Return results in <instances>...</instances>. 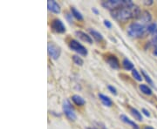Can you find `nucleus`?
<instances>
[{"mask_svg": "<svg viewBox=\"0 0 157 129\" xmlns=\"http://www.w3.org/2000/svg\"><path fill=\"white\" fill-rule=\"evenodd\" d=\"M140 11H141L139 6L133 4L130 6H122L115 11H111V16L116 21L126 22L133 18H137L140 15Z\"/></svg>", "mask_w": 157, "mask_h": 129, "instance_id": "f257e3e1", "label": "nucleus"}, {"mask_svg": "<svg viewBox=\"0 0 157 129\" xmlns=\"http://www.w3.org/2000/svg\"><path fill=\"white\" fill-rule=\"evenodd\" d=\"M147 32V27L140 25L139 23H131L127 29V33L130 38L133 39H140L144 37Z\"/></svg>", "mask_w": 157, "mask_h": 129, "instance_id": "f03ea898", "label": "nucleus"}, {"mask_svg": "<svg viewBox=\"0 0 157 129\" xmlns=\"http://www.w3.org/2000/svg\"><path fill=\"white\" fill-rule=\"evenodd\" d=\"M133 4L134 3L131 0H107V1L101 2V6L105 9L109 10L110 11H113L122 6H130Z\"/></svg>", "mask_w": 157, "mask_h": 129, "instance_id": "7ed1b4c3", "label": "nucleus"}, {"mask_svg": "<svg viewBox=\"0 0 157 129\" xmlns=\"http://www.w3.org/2000/svg\"><path fill=\"white\" fill-rule=\"evenodd\" d=\"M62 109H63V112L65 113L66 117L70 121H75L76 120V119H77L76 112H75V110L73 108V105L71 104L69 100H65L64 101L63 105H62Z\"/></svg>", "mask_w": 157, "mask_h": 129, "instance_id": "20e7f679", "label": "nucleus"}, {"mask_svg": "<svg viewBox=\"0 0 157 129\" xmlns=\"http://www.w3.org/2000/svg\"><path fill=\"white\" fill-rule=\"evenodd\" d=\"M69 47L70 49L73 51H75L76 53H78V55L81 56H87L88 54V51L85 47L84 45H82L78 40H72L69 42Z\"/></svg>", "mask_w": 157, "mask_h": 129, "instance_id": "39448f33", "label": "nucleus"}, {"mask_svg": "<svg viewBox=\"0 0 157 129\" xmlns=\"http://www.w3.org/2000/svg\"><path fill=\"white\" fill-rule=\"evenodd\" d=\"M47 52L51 59L57 60L61 55V48L53 42H49L47 45Z\"/></svg>", "mask_w": 157, "mask_h": 129, "instance_id": "423d86ee", "label": "nucleus"}, {"mask_svg": "<svg viewBox=\"0 0 157 129\" xmlns=\"http://www.w3.org/2000/svg\"><path fill=\"white\" fill-rule=\"evenodd\" d=\"M51 29L56 32V33L59 34H63L67 32V28H66V25H64V23L62 22L60 19L59 18H54L52 20L51 22Z\"/></svg>", "mask_w": 157, "mask_h": 129, "instance_id": "0eeeda50", "label": "nucleus"}, {"mask_svg": "<svg viewBox=\"0 0 157 129\" xmlns=\"http://www.w3.org/2000/svg\"><path fill=\"white\" fill-rule=\"evenodd\" d=\"M137 19V23H139L140 25H149L150 22H151L152 20V16L151 14H150V12L147 11H140V15H139V17L136 18Z\"/></svg>", "mask_w": 157, "mask_h": 129, "instance_id": "6e6552de", "label": "nucleus"}, {"mask_svg": "<svg viewBox=\"0 0 157 129\" xmlns=\"http://www.w3.org/2000/svg\"><path fill=\"white\" fill-rule=\"evenodd\" d=\"M106 62L108 64V66L113 69H119L120 68V61L117 59V57L114 55H107L106 58Z\"/></svg>", "mask_w": 157, "mask_h": 129, "instance_id": "1a4fd4ad", "label": "nucleus"}, {"mask_svg": "<svg viewBox=\"0 0 157 129\" xmlns=\"http://www.w3.org/2000/svg\"><path fill=\"white\" fill-rule=\"evenodd\" d=\"M47 8L49 11H52V13H55V14H59L61 11V8H60L59 5L54 0H49L47 2Z\"/></svg>", "mask_w": 157, "mask_h": 129, "instance_id": "9d476101", "label": "nucleus"}, {"mask_svg": "<svg viewBox=\"0 0 157 129\" xmlns=\"http://www.w3.org/2000/svg\"><path fill=\"white\" fill-rule=\"evenodd\" d=\"M75 35L78 37L79 40H81L82 41L86 42V43H88L90 45L93 44V39L91 38V36L84 32H82V31H76L75 32Z\"/></svg>", "mask_w": 157, "mask_h": 129, "instance_id": "9b49d317", "label": "nucleus"}, {"mask_svg": "<svg viewBox=\"0 0 157 129\" xmlns=\"http://www.w3.org/2000/svg\"><path fill=\"white\" fill-rule=\"evenodd\" d=\"M120 119L121 120V121H122V122L128 124V125H129L130 127H133V129H140V127H139L137 124L135 123L134 120H130V119H129L128 117L127 116V115H125V114H121Z\"/></svg>", "mask_w": 157, "mask_h": 129, "instance_id": "f8f14e48", "label": "nucleus"}, {"mask_svg": "<svg viewBox=\"0 0 157 129\" xmlns=\"http://www.w3.org/2000/svg\"><path fill=\"white\" fill-rule=\"evenodd\" d=\"M98 96H99V99L101 100V103H102L105 107H112L113 101L112 100L108 97V96L105 95V94H103V93H99Z\"/></svg>", "mask_w": 157, "mask_h": 129, "instance_id": "ddd939ff", "label": "nucleus"}, {"mask_svg": "<svg viewBox=\"0 0 157 129\" xmlns=\"http://www.w3.org/2000/svg\"><path fill=\"white\" fill-rule=\"evenodd\" d=\"M72 101L78 107H82L86 104V101L81 96L78 95V94H74L72 96Z\"/></svg>", "mask_w": 157, "mask_h": 129, "instance_id": "4468645a", "label": "nucleus"}, {"mask_svg": "<svg viewBox=\"0 0 157 129\" xmlns=\"http://www.w3.org/2000/svg\"><path fill=\"white\" fill-rule=\"evenodd\" d=\"M88 32H89L90 35H91L97 42H101V41L103 40V36H102V34L100 33L99 32L95 31L94 29L89 28L88 29Z\"/></svg>", "mask_w": 157, "mask_h": 129, "instance_id": "2eb2a0df", "label": "nucleus"}, {"mask_svg": "<svg viewBox=\"0 0 157 129\" xmlns=\"http://www.w3.org/2000/svg\"><path fill=\"white\" fill-rule=\"evenodd\" d=\"M122 66L126 71H133L135 69V65L128 58H125L122 60Z\"/></svg>", "mask_w": 157, "mask_h": 129, "instance_id": "dca6fc26", "label": "nucleus"}, {"mask_svg": "<svg viewBox=\"0 0 157 129\" xmlns=\"http://www.w3.org/2000/svg\"><path fill=\"white\" fill-rule=\"evenodd\" d=\"M71 14L73 15V17H75L78 21H82L84 19L83 15L81 14V12L78 11L75 7H71Z\"/></svg>", "mask_w": 157, "mask_h": 129, "instance_id": "f3484780", "label": "nucleus"}, {"mask_svg": "<svg viewBox=\"0 0 157 129\" xmlns=\"http://www.w3.org/2000/svg\"><path fill=\"white\" fill-rule=\"evenodd\" d=\"M130 112H131V114L134 116V118H135V120H139V121H142V120H143V117H142L141 113H140L136 108H135V107H130Z\"/></svg>", "mask_w": 157, "mask_h": 129, "instance_id": "a211bd4d", "label": "nucleus"}, {"mask_svg": "<svg viewBox=\"0 0 157 129\" xmlns=\"http://www.w3.org/2000/svg\"><path fill=\"white\" fill-rule=\"evenodd\" d=\"M139 88H140V92H141L143 94H145V95L150 96L152 95V93H153L151 88H150L148 85H147L140 84V85H139Z\"/></svg>", "mask_w": 157, "mask_h": 129, "instance_id": "6ab92c4d", "label": "nucleus"}, {"mask_svg": "<svg viewBox=\"0 0 157 129\" xmlns=\"http://www.w3.org/2000/svg\"><path fill=\"white\" fill-rule=\"evenodd\" d=\"M141 74H142V77L145 79V80H146L147 82L148 83V85H150L151 86H153V87H155V84H154V81L152 80V79L150 78V76L147 74V73L144 71V70H141Z\"/></svg>", "mask_w": 157, "mask_h": 129, "instance_id": "aec40b11", "label": "nucleus"}, {"mask_svg": "<svg viewBox=\"0 0 157 129\" xmlns=\"http://www.w3.org/2000/svg\"><path fill=\"white\" fill-rule=\"evenodd\" d=\"M72 59H73V61L75 65L79 66H83L84 60H83L80 57L78 56V55H73V56L72 57Z\"/></svg>", "mask_w": 157, "mask_h": 129, "instance_id": "412c9836", "label": "nucleus"}, {"mask_svg": "<svg viewBox=\"0 0 157 129\" xmlns=\"http://www.w3.org/2000/svg\"><path fill=\"white\" fill-rule=\"evenodd\" d=\"M157 29V25L155 23H150L147 26V33H154Z\"/></svg>", "mask_w": 157, "mask_h": 129, "instance_id": "4be33fe9", "label": "nucleus"}, {"mask_svg": "<svg viewBox=\"0 0 157 129\" xmlns=\"http://www.w3.org/2000/svg\"><path fill=\"white\" fill-rule=\"evenodd\" d=\"M132 75H133V77H134V79H136L137 81H141L142 79H143V77L140 75L139 72L136 70V69H134L133 71H132Z\"/></svg>", "mask_w": 157, "mask_h": 129, "instance_id": "5701e85b", "label": "nucleus"}, {"mask_svg": "<svg viewBox=\"0 0 157 129\" xmlns=\"http://www.w3.org/2000/svg\"><path fill=\"white\" fill-rule=\"evenodd\" d=\"M107 89H108V91H109L111 93H113V95H117V89H116L114 86H113L111 85H107Z\"/></svg>", "mask_w": 157, "mask_h": 129, "instance_id": "b1692460", "label": "nucleus"}, {"mask_svg": "<svg viewBox=\"0 0 157 129\" xmlns=\"http://www.w3.org/2000/svg\"><path fill=\"white\" fill-rule=\"evenodd\" d=\"M94 127H95L96 129H107V127L103 123H101V122H94Z\"/></svg>", "mask_w": 157, "mask_h": 129, "instance_id": "393cba45", "label": "nucleus"}, {"mask_svg": "<svg viewBox=\"0 0 157 129\" xmlns=\"http://www.w3.org/2000/svg\"><path fill=\"white\" fill-rule=\"evenodd\" d=\"M153 45H157V29L156 31L153 33V37H152V40L151 42Z\"/></svg>", "mask_w": 157, "mask_h": 129, "instance_id": "a878e982", "label": "nucleus"}, {"mask_svg": "<svg viewBox=\"0 0 157 129\" xmlns=\"http://www.w3.org/2000/svg\"><path fill=\"white\" fill-rule=\"evenodd\" d=\"M154 4V1L153 0H144L143 1V5L146 6H150Z\"/></svg>", "mask_w": 157, "mask_h": 129, "instance_id": "bb28decb", "label": "nucleus"}, {"mask_svg": "<svg viewBox=\"0 0 157 129\" xmlns=\"http://www.w3.org/2000/svg\"><path fill=\"white\" fill-rule=\"evenodd\" d=\"M104 25L108 29L112 28V23L110 22L109 20H104Z\"/></svg>", "mask_w": 157, "mask_h": 129, "instance_id": "cd10ccee", "label": "nucleus"}, {"mask_svg": "<svg viewBox=\"0 0 157 129\" xmlns=\"http://www.w3.org/2000/svg\"><path fill=\"white\" fill-rule=\"evenodd\" d=\"M141 112H142L144 115H146L147 117H150V112H148V110H147L146 108H142V109H141Z\"/></svg>", "mask_w": 157, "mask_h": 129, "instance_id": "c85d7f7f", "label": "nucleus"}, {"mask_svg": "<svg viewBox=\"0 0 157 129\" xmlns=\"http://www.w3.org/2000/svg\"><path fill=\"white\" fill-rule=\"evenodd\" d=\"M66 17H67V19L68 20V22L73 23V15H72V14L67 13V14H66Z\"/></svg>", "mask_w": 157, "mask_h": 129, "instance_id": "c756f323", "label": "nucleus"}, {"mask_svg": "<svg viewBox=\"0 0 157 129\" xmlns=\"http://www.w3.org/2000/svg\"><path fill=\"white\" fill-rule=\"evenodd\" d=\"M92 11H93L95 15H99V13H100V11H98L97 8H95V7H93V8H92Z\"/></svg>", "mask_w": 157, "mask_h": 129, "instance_id": "7c9ffc66", "label": "nucleus"}, {"mask_svg": "<svg viewBox=\"0 0 157 129\" xmlns=\"http://www.w3.org/2000/svg\"><path fill=\"white\" fill-rule=\"evenodd\" d=\"M143 129H155L154 127H152L150 126H146V127H144V128Z\"/></svg>", "mask_w": 157, "mask_h": 129, "instance_id": "2f4dec72", "label": "nucleus"}, {"mask_svg": "<svg viewBox=\"0 0 157 129\" xmlns=\"http://www.w3.org/2000/svg\"><path fill=\"white\" fill-rule=\"evenodd\" d=\"M154 55H155V56L157 57V46L155 47V51H154Z\"/></svg>", "mask_w": 157, "mask_h": 129, "instance_id": "473e14b6", "label": "nucleus"}, {"mask_svg": "<svg viewBox=\"0 0 157 129\" xmlns=\"http://www.w3.org/2000/svg\"><path fill=\"white\" fill-rule=\"evenodd\" d=\"M85 129H96L95 127H86Z\"/></svg>", "mask_w": 157, "mask_h": 129, "instance_id": "72a5a7b5", "label": "nucleus"}]
</instances>
